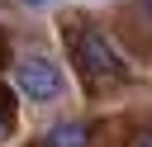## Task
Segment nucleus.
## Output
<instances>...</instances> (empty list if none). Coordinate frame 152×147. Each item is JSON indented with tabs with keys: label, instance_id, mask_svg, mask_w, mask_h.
I'll list each match as a JSON object with an SVG mask.
<instances>
[{
	"label": "nucleus",
	"instance_id": "nucleus-1",
	"mask_svg": "<svg viewBox=\"0 0 152 147\" xmlns=\"http://www.w3.org/2000/svg\"><path fill=\"white\" fill-rule=\"evenodd\" d=\"M66 43H71V57H76V71L86 76V85H90V90L128 81V66H124V57H119V52L109 47V38H104L100 28H76V38L66 33Z\"/></svg>",
	"mask_w": 152,
	"mask_h": 147
},
{
	"label": "nucleus",
	"instance_id": "nucleus-6",
	"mask_svg": "<svg viewBox=\"0 0 152 147\" xmlns=\"http://www.w3.org/2000/svg\"><path fill=\"white\" fill-rule=\"evenodd\" d=\"M142 5H147V14H152V0H142Z\"/></svg>",
	"mask_w": 152,
	"mask_h": 147
},
{
	"label": "nucleus",
	"instance_id": "nucleus-2",
	"mask_svg": "<svg viewBox=\"0 0 152 147\" xmlns=\"http://www.w3.org/2000/svg\"><path fill=\"white\" fill-rule=\"evenodd\" d=\"M14 81H19L24 100H33V104H48V100H57V95H62V71H57V62H52V57H43V52L19 57Z\"/></svg>",
	"mask_w": 152,
	"mask_h": 147
},
{
	"label": "nucleus",
	"instance_id": "nucleus-5",
	"mask_svg": "<svg viewBox=\"0 0 152 147\" xmlns=\"http://www.w3.org/2000/svg\"><path fill=\"white\" fill-rule=\"evenodd\" d=\"M138 147H152V133H142V138H138Z\"/></svg>",
	"mask_w": 152,
	"mask_h": 147
},
{
	"label": "nucleus",
	"instance_id": "nucleus-4",
	"mask_svg": "<svg viewBox=\"0 0 152 147\" xmlns=\"http://www.w3.org/2000/svg\"><path fill=\"white\" fill-rule=\"evenodd\" d=\"M28 9H48V5H57V0H24Z\"/></svg>",
	"mask_w": 152,
	"mask_h": 147
},
{
	"label": "nucleus",
	"instance_id": "nucleus-3",
	"mask_svg": "<svg viewBox=\"0 0 152 147\" xmlns=\"http://www.w3.org/2000/svg\"><path fill=\"white\" fill-rule=\"evenodd\" d=\"M86 138H90L86 123H57L48 133V147H86Z\"/></svg>",
	"mask_w": 152,
	"mask_h": 147
},
{
	"label": "nucleus",
	"instance_id": "nucleus-7",
	"mask_svg": "<svg viewBox=\"0 0 152 147\" xmlns=\"http://www.w3.org/2000/svg\"><path fill=\"white\" fill-rule=\"evenodd\" d=\"M0 57H5V43H0Z\"/></svg>",
	"mask_w": 152,
	"mask_h": 147
}]
</instances>
